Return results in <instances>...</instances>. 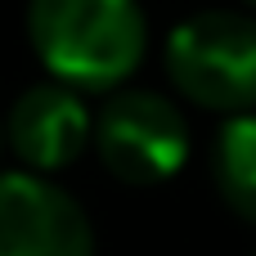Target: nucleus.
<instances>
[{
	"instance_id": "20e7f679",
	"label": "nucleus",
	"mask_w": 256,
	"mask_h": 256,
	"mask_svg": "<svg viewBox=\"0 0 256 256\" xmlns=\"http://www.w3.org/2000/svg\"><path fill=\"white\" fill-rule=\"evenodd\" d=\"M0 256H94L81 202L45 176H0Z\"/></svg>"
},
{
	"instance_id": "7ed1b4c3",
	"label": "nucleus",
	"mask_w": 256,
	"mask_h": 256,
	"mask_svg": "<svg viewBox=\"0 0 256 256\" xmlns=\"http://www.w3.org/2000/svg\"><path fill=\"white\" fill-rule=\"evenodd\" d=\"M94 148L122 184H162L189 158V122L158 90H122L94 122Z\"/></svg>"
},
{
	"instance_id": "6e6552de",
	"label": "nucleus",
	"mask_w": 256,
	"mask_h": 256,
	"mask_svg": "<svg viewBox=\"0 0 256 256\" xmlns=\"http://www.w3.org/2000/svg\"><path fill=\"white\" fill-rule=\"evenodd\" d=\"M248 9H256V0H248Z\"/></svg>"
},
{
	"instance_id": "39448f33",
	"label": "nucleus",
	"mask_w": 256,
	"mask_h": 256,
	"mask_svg": "<svg viewBox=\"0 0 256 256\" xmlns=\"http://www.w3.org/2000/svg\"><path fill=\"white\" fill-rule=\"evenodd\" d=\"M90 135H94V122L81 94L58 81L22 90L4 117V140L32 171H63L68 162L81 158Z\"/></svg>"
},
{
	"instance_id": "f03ea898",
	"label": "nucleus",
	"mask_w": 256,
	"mask_h": 256,
	"mask_svg": "<svg viewBox=\"0 0 256 256\" xmlns=\"http://www.w3.org/2000/svg\"><path fill=\"white\" fill-rule=\"evenodd\" d=\"M166 72L176 90L216 112L256 108V18L207 9L166 36Z\"/></svg>"
},
{
	"instance_id": "f257e3e1",
	"label": "nucleus",
	"mask_w": 256,
	"mask_h": 256,
	"mask_svg": "<svg viewBox=\"0 0 256 256\" xmlns=\"http://www.w3.org/2000/svg\"><path fill=\"white\" fill-rule=\"evenodd\" d=\"M27 36L58 86L112 90L140 68L148 27L135 0H32Z\"/></svg>"
},
{
	"instance_id": "423d86ee",
	"label": "nucleus",
	"mask_w": 256,
	"mask_h": 256,
	"mask_svg": "<svg viewBox=\"0 0 256 256\" xmlns=\"http://www.w3.org/2000/svg\"><path fill=\"white\" fill-rule=\"evenodd\" d=\"M216 189L220 198L256 225V117H234L216 140Z\"/></svg>"
},
{
	"instance_id": "0eeeda50",
	"label": "nucleus",
	"mask_w": 256,
	"mask_h": 256,
	"mask_svg": "<svg viewBox=\"0 0 256 256\" xmlns=\"http://www.w3.org/2000/svg\"><path fill=\"white\" fill-rule=\"evenodd\" d=\"M0 144H4V126H0Z\"/></svg>"
}]
</instances>
